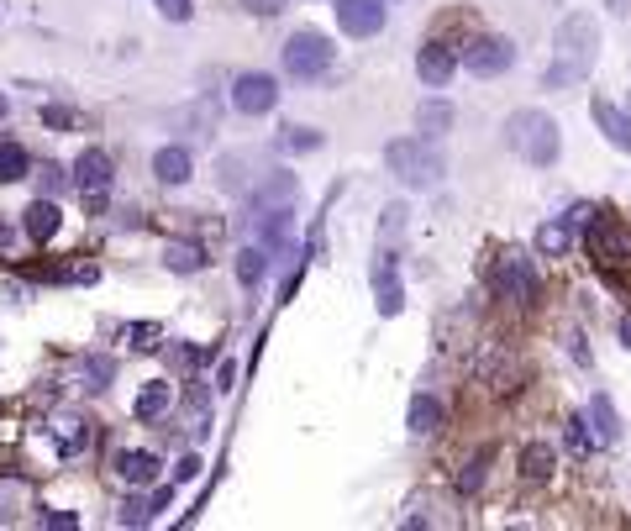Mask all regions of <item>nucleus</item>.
<instances>
[{
	"label": "nucleus",
	"mask_w": 631,
	"mask_h": 531,
	"mask_svg": "<svg viewBox=\"0 0 631 531\" xmlns=\"http://www.w3.org/2000/svg\"><path fill=\"white\" fill-rule=\"evenodd\" d=\"M111 185H116V163H111L106 148H85L74 158V190L79 195H111Z\"/></svg>",
	"instance_id": "nucleus-11"
},
{
	"label": "nucleus",
	"mask_w": 631,
	"mask_h": 531,
	"mask_svg": "<svg viewBox=\"0 0 631 531\" xmlns=\"http://www.w3.org/2000/svg\"><path fill=\"white\" fill-rule=\"evenodd\" d=\"M374 305H379V316H400L405 311V284H400V258H395V248H384L374 258Z\"/></svg>",
	"instance_id": "nucleus-10"
},
{
	"label": "nucleus",
	"mask_w": 631,
	"mask_h": 531,
	"mask_svg": "<svg viewBox=\"0 0 631 531\" xmlns=\"http://www.w3.org/2000/svg\"><path fill=\"white\" fill-rule=\"evenodd\" d=\"M174 358H179V369H190V363H200L195 347H174Z\"/></svg>",
	"instance_id": "nucleus-46"
},
{
	"label": "nucleus",
	"mask_w": 631,
	"mask_h": 531,
	"mask_svg": "<svg viewBox=\"0 0 631 531\" xmlns=\"http://www.w3.org/2000/svg\"><path fill=\"white\" fill-rule=\"evenodd\" d=\"M232 379H237V363H221V369H216V390H232Z\"/></svg>",
	"instance_id": "nucleus-44"
},
{
	"label": "nucleus",
	"mask_w": 631,
	"mask_h": 531,
	"mask_svg": "<svg viewBox=\"0 0 631 531\" xmlns=\"http://www.w3.org/2000/svg\"><path fill=\"white\" fill-rule=\"evenodd\" d=\"M22 227H27V237H32V242H53V237H58V227H64V211H58L53 200L37 195L32 206H27V221H22Z\"/></svg>",
	"instance_id": "nucleus-21"
},
{
	"label": "nucleus",
	"mask_w": 631,
	"mask_h": 531,
	"mask_svg": "<svg viewBox=\"0 0 631 531\" xmlns=\"http://www.w3.org/2000/svg\"><path fill=\"white\" fill-rule=\"evenodd\" d=\"M589 426H595V421H584V416H568V426H563V442H568V453H574V458H589V447L600 442Z\"/></svg>",
	"instance_id": "nucleus-29"
},
{
	"label": "nucleus",
	"mask_w": 631,
	"mask_h": 531,
	"mask_svg": "<svg viewBox=\"0 0 631 531\" xmlns=\"http://www.w3.org/2000/svg\"><path fill=\"white\" fill-rule=\"evenodd\" d=\"M43 526H58V531H69V526H79V516H69V510H43Z\"/></svg>",
	"instance_id": "nucleus-42"
},
{
	"label": "nucleus",
	"mask_w": 631,
	"mask_h": 531,
	"mask_svg": "<svg viewBox=\"0 0 631 531\" xmlns=\"http://www.w3.org/2000/svg\"><path fill=\"white\" fill-rule=\"evenodd\" d=\"M453 121H458V111H453V100H442V95H432V100H421L416 106V132L432 137V142H442L447 132H453Z\"/></svg>",
	"instance_id": "nucleus-19"
},
{
	"label": "nucleus",
	"mask_w": 631,
	"mask_h": 531,
	"mask_svg": "<svg viewBox=\"0 0 631 531\" xmlns=\"http://www.w3.org/2000/svg\"><path fill=\"white\" fill-rule=\"evenodd\" d=\"M516 43L505 32H479L474 43L463 48V69L474 74V79H500V74H511L516 69Z\"/></svg>",
	"instance_id": "nucleus-6"
},
{
	"label": "nucleus",
	"mask_w": 631,
	"mask_h": 531,
	"mask_svg": "<svg viewBox=\"0 0 631 531\" xmlns=\"http://www.w3.org/2000/svg\"><path fill=\"white\" fill-rule=\"evenodd\" d=\"M295 195H300V179H295L290 169H269V174H263L258 185L248 190L253 211H263V206H295Z\"/></svg>",
	"instance_id": "nucleus-13"
},
{
	"label": "nucleus",
	"mask_w": 631,
	"mask_h": 531,
	"mask_svg": "<svg viewBox=\"0 0 631 531\" xmlns=\"http://www.w3.org/2000/svg\"><path fill=\"white\" fill-rule=\"evenodd\" d=\"M32 174V158H27V148L22 142H0V185H16V179H27Z\"/></svg>",
	"instance_id": "nucleus-27"
},
{
	"label": "nucleus",
	"mask_w": 631,
	"mask_h": 531,
	"mask_svg": "<svg viewBox=\"0 0 631 531\" xmlns=\"http://www.w3.org/2000/svg\"><path fill=\"white\" fill-rule=\"evenodd\" d=\"M43 127L69 132V127H79V111H74V106H43Z\"/></svg>",
	"instance_id": "nucleus-33"
},
{
	"label": "nucleus",
	"mask_w": 631,
	"mask_h": 531,
	"mask_svg": "<svg viewBox=\"0 0 631 531\" xmlns=\"http://www.w3.org/2000/svg\"><path fill=\"white\" fill-rule=\"evenodd\" d=\"M64 185H69L64 163H53V158H48V163H43V190H48V195H58V190H64Z\"/></svg>",
	"instance_id": "nucleus-38"
},
{
	"label": "nucleus",
	"mask_w": 631,
	"mask_h": 531,
	"mask_svg": "<svg viewBox=\"0 0 631 531\" xmlns=\"http://www.w3.org/2000/svg\"><path fill=\"white\" fill-rule=\"evenodd\" d=\"M174 405V390H169V379H153V384H142L137 400H132V416L137 421H158Z\"/></svg>",
	"instance_id": "nucleus-23"
},
{
	"label": "nucleus",
	"mask_w": 631,
	"mask_h": 531,
	"mask_svg": "<svg viewBox=\"0 0 631 531\" xmlns=\"http://www.w3.org/2000/svg\"><path fill=\"white\" fill-rule=\"evenodd\" d=\"M553 468H558V453H553L547 442H526V447H521V479L547 484V479H553Z\"/></svg>",
	"instance_id": "nucleus-24"
},
{
	"label": "nucleus",
	"mask_w": 631,
	"mask_h": 531,
	"mask_svg": "<svg viewBox=\"0 0 631 531\" xmlns=\"http://www.w3.org/2000/svg\"><path fill=\"white\" fill-rule=\"evenodd\" d=\"M206 263H211L206 242H195V237H169L164 242V269L169 274H200Z\"/></svg>",
	"instance_id": "nucleus-16"
},
{
	"label": "nucleus",
	"mask_w": 631,
	"mask_h": 531,
	"mask_svg": "<svg viewBox=\"0 0 631 531\" xmlns=\"http://www.w3.org/2000/svg\"><path fill=\"white\" fill-rule=\"evenodd\" d=\"M53 279H64V284H95V263H69V269H58Z\"/></svg>",
	"instance_id": "nucleus-37"
},
{
	"label": "nucleus",
	"mask_w": 631,
	"mask_h": 531,
	"mask_svg": "<svg viewBox=\"0 0 631 531\" xmlns=\"http://www.w3.org/2000/svg\"><path fill=\"white\" fill-rule=\"evenodd\" d=\"M505 148L521 153L532 169H553L558 153H563V132L547 111H516L505 121Z\"/></svg>",
	"instance_id": "nucleus-3"
},
{
	"label": "nucleus",
	"mask_w": 631,
	"mask_h": 531,
	"mask_svg": "<svg viewBox=\"0 0 631 531\" xmlns=\"http://www.w3.org/2000/svg\"><path fill=\"white\" fill-rule=\"evenodd\" d=\"M321 142H327V137H321L316 127H284L279 132V153H316Z\"/></svg>",
	"instance_id": "nucleus-30"
},
{
	"label": "nucleus",
	"mask_w": 631,
	"mask_h": 531,
	"mask_svg": "<svg viewBox=\"0 0 631 531\" xmlns=\"http://www.w3.org/2000/svg\"><path fill=\"white\" fill-rule=\"evenodd\" d=\"M0 16H6V0H0Z\"/></svg>",
	"instance_id": "nucleus-50"
},
{
	"label": "nucleus",
	"mask_w": 631,
	"mask_h": 531,
	"mask_svg": "<svg viewBox=\"0 0 631 531\" xmlns=\"http://www.w3.org/2000/svg\"><path fill=\"white\" fill-rule=\"evenodd\" d=\"M279 106V79L274 74H237L232 79V111L237 116H269Z\"/></svg>",
	"instance_id": "nucleus-7"
},
{
	"label": "nucleus",
	"mask_w": 631,
	"mask_h": 531,
	"mask_svg": "<svg viewBox=\"0 0 631 531\" xmlns=\"http://www.w3.org/2000/svg\"><path fill=\"white\" fill-rule=\"evenodd\" d=\"M568 358H574L579 369H595V358H589V347H584V332H568Z\"/></svg>",
	"instance_id": "nucleus-39"
},
{
	"label": "nucleus",
	"mask_w": 631,
	"mask_h": 531,
	"mask_svg": "<svg viewBox=\"0 0 631 531\" xmlns=\"http://www.w3.org/2000/svg\"><path fill=\"white\" fill-rule=\"evenodd\" d=\"M589 421H595V437H600L605 447H616V442L626 437V432H621V416H616V405H610L605 390L589 395Z\"/></svg>",
	"instance_id": "nucleus-22"
},
{
	"label": "nucleus",
	"mask_w": 631,
	"mask_h": 531,
	"mask_svg": "<svg viewBox=\"0 0 631 531\" xmlns=\"http://www.w3.org/2000/svg\"><path fill=\"white\" fill-rule=\"evenodd\" d=\"M11 116V95H0V121H6Z\"/></svg>",
	"instance_id": "nucleus-48"
},
{
	"label": "nucleus",
	"mask_w": 631,
	"mask_h": 531,
	"mask_svg": "<svg viewBox=\"0 0 631 531\" xmlns=\"http://www.w3.org/2000/svg\"><path fill=\"white\" fill-rule=\"evenodd\" d=\"M263 279H269V248L253 237V248L237 253V284H242V290H258Z\"/></svg>",
	"instance_id": "nucleus-25"
},
{
	"label": "nucleus",
	"mask_w": 631,
	"mask_h": 531,
	"mask_svg": "<svg viewBox=\"0 0 631 531\" xmlns=\"http://www.w3.org/2000/svg\"><path fill=\"white\" fill-rule=\"evenodd\" d=\"M127 337H132L137 353H148V347H158V326L153 321H137V326H127Z\"/></svg>",
	"instance_id": "nucleus-36"
},
{
	"label": "nucleus",
	"mask_w": 631,
	"mask_h": 531,
	"mask_svg": "<svg viewBox=\"0 0 631 531\" xmlns=\"http://www.w3.org/2000/svg\"><path fill=\"white\" fill-rule=\"evenodd\" d=\"M337 11V27L348 37H379L384 22H390V6L384 0H332Z\"/></svg>",
	"instance_id": "nucleus-8"
},
{
	"label": "nucleus",
	"mask_w": 631,
	"mask_h": 531,
	"mask_svg": "<svg viewBox=\"0 0 631 531\" xmlns=\"http://www.w3.org/2000/svg\"><path fill=\"white\" fill-rule=\"evenodd\" d=\"M263 163H269V153H253V148H242V153H227V158L216 163V174H221V190H227V195H242V190H253L258 179H263V174H258Z\"/></svg>",
	"instance_id": "nucleus-12"
},
{
	"label": "nucleus",
	"mask_w": 631,
	"mask_h": 531,
	"mask_svg": "<svg viewBox=\"0 0 631 531\" xmlns=\"http://www.w3.org/2000/svg\"><path fill=\"white\" fill-rule=\"evenodd\" d=\"M111 474L127 484V489H148V484L158 479V458H153V453H142V447H127V453H116Z\"/></svg>",
	"instance_id": "nucleus-15"
},
{
	"label": "nucleus",
	"mask_w": 631,
	"mask_h": 531,
	"mask_svg": "<svg viewBox=\"0 0 631 531\" xmlns=\"http://www.w3.org/2000/svg\"><path fill=\"white\" fill-rule=\"evenodd\" d=\"M279 64L290 79H300V85H311V79H321L332 64H337V43L327 32H316V27H300L284 37V48H279Z\"/></svg>",
	"instance_id": "nucleus-4"
},
{
	"label": "nucleus",
	"mask_w": 631,
	"mask_h": 531,
	"mask_svg": "<svg viewBox=\"0 0 631 531\" xmlns=\"http://www.w3.org/2000/svg\"><path fill=\"white\" fill-rule=\"evenodd\" d=\"M600 58V22L589 11H568L553 32V64L542 69V90H574Z\"/></svg>",
	"instance_id": "nucleus-1"
},
{
	"label": "nucleus",
	"mask_w": 631,
	"mask_h": 531,
	"mask_svg": "<svg viewBox=\"0 0 631 531\" xmlns=\"http://www.w3.org/2000/svg\"><path fill=\"white\" fill-rule=\"evenodd\" d=\"M616 337H621V347H631V311L616 316Z\"/></svg>",
	"instance_id": "nucleus-45"
},
{
	"label": "nucleus",
	"mask_w": 631,
	"mask_h": 531,
	"mask_svg": "<svg viewBox=\"0 0 631 531\" xmlns=\"http://www.w3.org/2000/svg\"><path fill=\"white\" fill-rule=\"evenodd\" d=\"M484 479H490V453H479V458H468V468L458 474V495H479Z\"/></svg>",
	"instance_id": "nucleus-31"
},
{
	"label": "nucleus",
	"mask_w": 631,
	"mask_h": 531,
	"mask_svg": "<svg viewBox=\"0 0 631 531\" xmlns=\"http://www.w3.org/2000/svg\"><path fill=\"white\" fill-rule=\"evenodd\" d=\"M589 111H595V127L605 132V142H610V148L631 153V121H626V111H621V106H610L605 95H595V100H589Z\"/></svg>",
	"instance_id": "nucleus-18"
},
{
	"label": "nucleus",
	"mask_w": 631,
	"mask_h": 531,
	"mask_svg": "<svg viewBox=\"0 0 631 531\" xmlns=\"http://www.w3.org/2000/svg\"><path fill=\"white\" fill-rule=\"evenodd\" d=\"M174 479H179V484H190V479H200V458H195V453H185V458H179V463H174Z\"/></svg>",
	"instance_id": "nucleus-41"
},
{
	"label": "nucleus",
	"mask_w": 631,
	"mask_h": 531,
	"mask_svg": "<svg viewBox=\"0 0 631 531\" xmlns=\"http://www.w3.org/2000/svg\"><path fill=\"white\" fill-rule=\"evenodd\" d=\"M579 242V216H553L537 227V258H568Z\"/></svg>",
	"instance_id": "nucleus-14"
},
{
	"label": "nucleus",
	"mask_w": 631,
	"mask_h": 531,
	"mask_svg": "<svg viewBox=\"0 0 631 531\" xmlns=\"http://www.w3.org/2000/svg\"><path fill=\"white\" fill-rule=\"evenodd\" d=\"M153 521V505H142V500H127L116 510V526H148Z\"/></svg>",
	"instance_id": "nucleus-35"
},
{
	"label": "nucleus",
	"mask_w": 631,
	"mask_h": 531,
	"mask_svg": "<svg viewBox=\"0 0 631 531\" xmlns=\"http://www.w3.org/2000/svg\"><path fill=\"white\" fill-rule=\"evenodd\" d=\"M79 379H85L90 390H111V379H116V358H106V353H85V358H79Z\"/></svg>",
	"instance_id": "nucleus-28"
},
{
	"label": "nucleus",
	"mask_w": 631,
	"mask_h": 531,
	"mask_svg": "<svg viewBox=\"0 0 631 531\" xmlns=\"http://www.w3.org/2000/svg\"><path fill=\"white\" fill-rule=\"evenodd\" d=\"M405 216H411V211H405L400 200H395V206H384V216H379V232H384V242H395V237L405 232Z\"/></svg>",
	"instance_id": "nucleus-32"
},
{
	"label": "nucleus",
	"mask_w": 631,
	"mask_h": 531,
	"mask_svg": "<svg viewBox=\"0 0 631 531\" xmlns=\"http://www.w3.org/2000/svg\"><path fill=\"white\" fill-rule=\"evenodd\" d=\"M442 421H447V405H442L437 395H426V390L411 400V411H405V426H411V437H432Z\"/></svg>",
	"instance_id": "nucleus-20"
},
{
	"label": "nucleus",
	"mask_w": 631,
	"mask_h": 531,
	"mask_svg": "<svg viewBox=\"0 0 631 531\" xmlns=\"http://www.w3.org/2000/svg\"><path fill=\"white\" fill-rule=\"evenodd\" d=\"M53 447H58L64 458L90 453V421H58V426H53Z\"/></svg>",
	"instance_id": "nucleus-26"
},
{
	"label": "nucleus",
	"mask_w": 631,
	"mask_h": 531,
	"mask_svg": "<svg viewBox=\"0 0 631 531\" xmlns=\"http://www.w3.org/2000/svg\"><path fill=\"white\" fill-rule=\"evenodd\" d=\"M384 169H390L405 190H437L447 179V153L437 148L432 137H395L384 148Z\"/></svg>",
	"instance_id": "nucleus-2"
},
{
	"label": "nucleus",
	"mask_w": 631,
	"mask_h": 531,
	"mask_svg": "<svg viewBox=\"0 0 631 531\" xmlns=\"http://www.w3.org/2000/svg\"><path fill=\"white\" fill-rule=\"evenodd\" d=\"M6 242H11V227H6V221H0V248H6Z\"/></svg>",
	"instance_id": "nucleus-49"
},
{
	"label": "nucleus",
	"mask_w": 631,
	"mask_h": 531,
	"mask_svg": "<svg viewBox=\"0 0 631 531\" xmlns=\"http://www.w3.org/2000/svg\"><path fill=\"white\" fill-rule=\"evenodd\" d=\"M153 6H158V16H164V22H190V16H195V0H153Z\"/></svg>",
	"instance_id": "nucleus-34"
},
{
	"label": "nucleus",
	"mask_w": 631,
	"mask_h": 531,
	"mask_svg": "<svg viewBox=\"0 0 631 531\" xmlns=\"http://www.w3.org/2000/svg\"><path fill=\"white\" fill-rule=\"evenodd\" d=\"M290 0H242V11H253V16H279Z\"/></svg>",
	"instance_id": "nucleus-40"
},
{
	"label": "nucleus",
	"mask_w": 631,
	"mask_h": 531,
	"mask_svg": "<svg viewBox=\"0 0 631 531\" xmlns=\"http://www.w3.org/2000/svg\"><path fill=\"white\" fill-rule=\"evenodd\" d=\"M148 505H153V516H158V510H169V505H174V484H169V489H153Z\"/></svg>",
	"instance_id": "nucleus-43"
},
{
	"label": "nucleus",
	"mask_w": 631,
	"mask_h": 531,
	"mask_svg": "<svg viewBox=\"0 0 631 531\" xmlns=\"http://www.w3.org/2000/svg\"><path fill=\"white\" fill-rule=\"evenodd\" d=\"M490 284H495V295L500 300H511V305H532L537 290H542V279H537V258H526V253H500L495 258V269H490Z\"/></svg>",
	"instance_id": "nucleus-5"
},
{
	"label": "nucleus",
	"mask_w": 631,
	"mask_h": 531,
	"mask_svg": "<svg viewBox=\"0 0 631 531\" xmlns=\"http://www.w3.org/2000/svg\"><path fill=\"white\" fill-rule=\"evenodd\" d=\"M190 174H195V163H190V153L179 148V142H169V148L153 153V179H158V185L179 190V185H190Z\"/></svg>",
	"instance_id": "nucleus-17"
},
{
	"label": "nucleus",
	"mask_w": 631,
	"mask_h": 531,
	"mask_svg": "<svg viewBox=\"0 0 631 531\" xmlns=\"http://www.w3.org/2000/svg\"><path fill=\"white\" fill-rule=\"evenodd\" d=\"M610 11H616V16H631V0H610Z\"/></svg>",
	"instance_id": "nucleus-47"
},
{
	"label": "nucleus",
	"mask_w": 631,
	"mask_h": 531,
	"mask_svg": "<svg viewBox=\"0 0 631 531\" xmlns=\"http://www.w3.org/2000/svg\"><path fill=\"white\" fill-rule=\"evenodd\" d=\"M458 64H463V58L447 48L442 37H432V43L416 48V74H421L426 90H447V85H453V74H458Z\"/></svg>",
	"instance_id": "nucleus-9"
}]
</instances>
